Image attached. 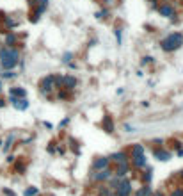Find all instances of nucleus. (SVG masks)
<instances>
[{
	"label": "nucleus",
	"instance_id": "1a4fd4ad",
	"mask_svg": "<svg viewBox=\"0 0 183 196\" xmlns=\"http://www.w3.org/2000/svg\"><path fill=\"white\" fill-rule=\"evenodd\" d=\"M126 173H128V164L126 162H119L117 164V169H116V177L117 178H123Z\"/></svg>",
	"mask_w": 183,
	"mask_h": 196
},
{
	"label": "nucleus",
	"instance_id": "f3484780",
	"mask_svg": "<svg viewBox=\"0 0 183 196\" xmlns=\"http://www.w3.org/2000/svg\"><path fill=\"white\" fill-rule=\"evenodd\" d=\"M14 41H16V36L14 34H7V38H6V43L11 46V45H14Z\"/></svg>",
	"mask_w": 183,
	"mask_h": 196
},
{
	"label": "nucleus",
	"instance_id": "5701e85b",
	"mask_svg": "<svg viewBox=\"0 0 183 196\" xmlns=\"http://www.w3.org/2000/svg\"><path fill=\"white\" fill-rule=\"evenodd\" d=\"M62 61H64V63H69V61H71V54H64Z\"/></svg>",
	"mask_w": 183,
	"mask_h": 196
},
{
	"label": "nucleus",
	"instance_id": "dca6fc26",
	"mask_svg": "<svg viewBox=\"0 0 183 196\" xmlns=\"http://www.w3.org/2000/svg\"><path fill=\"white\" fill-rule=\"evenodd\" d=\"M139 153H144V146H142V144H135V146L132 148V157L133 155H139Z\"/></svg>",
	"mask_w": 183,
	"mask_h": 196
},
{
	"label": "nucleus",
	"instance_id": "393cba45",
	"mask_svg": "<svg viewBox=\"0 0 183 196\" xmlns=\"http://www.w3.org/2000/svg\"><path fill=\"white\" fill-rule=\"evenodd\" d=\"M107 11H100V13H96V18H105Z\"/></svg>",
	"mask_w": 183,
	"mask_h": 196
},
{
	"label": "nucleus",
	"instance_id": "c756f323",
	"mask_svg": "<svg viewBox=\"0 0 183 196\" xmlns=\"http://www.w3.org/2000/svg\"><path fill=\"white\" fill-rule=\"evenodd\" d=\"M105 2H107V4H109V2H112V0H105Z\"/></svg>",
	"mask_w": 183,
	"mask_h": 196
},
{
	"label": "nucleus",
	"instance_id": "f03ea898",
	"mask_svg": "<svg viewBox=\"0 0 183 196\" xmlns=\"http://www.w3.org/2000/svg\"><path fill=\"white\" fill-rule=\"evenodd\" d=\"M181 43H183V36L180 32H174V34H169V36L162 41V48L172 52V50L180 48V46H181Z\"/></svg>",
	"mask_w": 183,
	"mask_h": 196
},
{
	"label": "nucleus",
	"instance_id": "f257e3e1",
	"mask_svg": "<svg viewBox=\"0 0 183 196\" xmlns=\"http://www.w3.org/2000/svg\"><path fill=\"white\" fill-rule=\"evenodd\" d=\"M18 57H20V52L13 46H4L0 50V63H2V68L6 70H13L18 64Z\"/></svg>",
	"mask_w": 183,
	"mask_h": 196
},
{
	"label": "nucleus",
	"instance_id": "c85d7f7f",
	"mask_svg": "<svg viewBox=\"0 0 183 196\" xmlns=\"http://www.w3.org/2000/svg\"><path fill=\"white\" fill-rule=\"evenodd\" d=\"M2 105H4V100H0V107H2Z\"/></svg>",
	"mask_w": 183,
	"mask_h": 196
},
{
	"label": "nucleus",
	"instance_id": "7ed1b4c3",
	"mask_svg": "<svg viewBox=\"0 0 183 196\" xmlns=\"http://www.w3.org/2000/svg\"><path fill=\"white\" fill-rule=\"evenodd\" d=\"M116 189H117V196H128L132 193V184L128 180H121Z\"/></svg>",
	"mask_w": 183,
	"mask_h": 196
},
{
	"label": "nucleus",
	"instance_id": "9b49d317",
	"mask_svg": "<svg viewBox=\"0 0 183 196\" xmlns=\"http://www.w3.org/2000/svg\"><path fill=\"white\" fill-rule=\"evenodd\" d=\"M153 155H155L156 159H160V161H169V159H171V153L164 152V150H155V152H153Z\"/></svg>",
	"mask_w": 183,
	"mask_h": 196
},
{
	"label": "nucleus",
	"instance_id": "6ab92c4d",
	"mask_svg": "<svg viewBox=\"0 0 183 196\" xmlns=\"http://www.w3.org/2000/svg\"><path fill=\"white\" fill-rule=\"evenodd\" d=\"M2 77H4V79H13V77H16V73H13L11 70H7V71L2 73Z\"/></svg>",
	"mask_w": 183,
	"mask_h": 196
},
{
	"label": "nucleus",
	"instance_id": "9d476101",
	"mask_svg": "<svg viewBox=\"0 0 183 196\" xmlns=\"http://www.w3.org/2000/svg\"><path fill=\"white\" fill-rule=\"evenodd\" d=\"M110 162V157H100L98 161H94V168L96 169H105Z\"/></svg>",
	"mask_w": 183,
	"mask_h": 196
},
{
	"label": "nucleus",
	"instance_id": "20e7f679",
	"mask_svg": "<svg viewBox=\"0 0 183 196\" xmlns=\"http://www.w3.org/2000/svg\"><path fill=\"white\" fill-rule=\"evenodd\" d=\"M53 75H48V77H44L43 80H41V91H43V95H48V91L50 89H53Z\"/></svg>",
	"mask_w": 183,
	"mask_h": 196
},
{
	"label": "nucleus",
	"instance_id": "a878e982",
	"mask_svg": "<svg viewBox=\"0 0 183 196\" xmlns=\"http://www.w3.org/2000/svg\"><path fill=\"white\" fill-rule=\"evenodd\" d=\"M4 193H6L7 196H14V193H13V191H9V189H6V191H4Z\"/></svg>",
	"mask_w": 183,
	"mask_h": 196
},
{
	"label": "nucleus",
	"instance_id": "ddd939ff",
	"mask_svg": "<svg viewBox=\"0 0 183 196\" xmlns=\"http://www.w3.org/2000/svg\"><path fill=\"white\" fill-rule=\"evenodd\" d=\"M126 157H128V155H126L125 152H117V153H114L110 159H114V161L119 164V162H126Z\"/></svg>",
	"mask_w": 183,
	"mask_h": 196
},
{
	"label": "nucleus",
	"instance_id": "a211bd4d",
	"mask_svg": "<svg viewBox=\"0 0 183 196\" xmlns=\"http://www.w3.org/2000/svg\"><path fill=\"white\" fill-rule=\"evenodd\" d=\"M34 194H38V187H30V189L25 191V196H34Z\"/></svg>",
	"mask_w": 183,
	"mask_h": 196
},
{
	"label": "nucleus",
	"instance_id": "cd10ccee",
	"mask_svg": "<svg viewBox=\"0 0 183 196\" xmlns=\"http://www.w3.org/2000/svg\"><path fill=\"white\" fill-rule=\"evenodd\" d=\"M151 196H164V194H162V193H153Z\"/></svg>",
	"mask_w": 183,
	"mask_h": 196
},
{
	"label": "nucleus",
	"instance_id": "0eeeda50",
	"mask_svg": "<svg viewBox=\"0 0 183 196\" xmlns=\"http://www.w3.org/2000/svg\"><path fill=\"white\" fill-rule=\"evenodd\" d=\"M158 13L165 18H172L174 16V7H172L171 4H164L162 7H158Z\"/></svg>",
	"mask_w": 183,
	"mask_h": 196
},
{
	"label": "nucleus",
	"instance_id": "7c9ffc66",
	"mask_svg": "<svg viewBox=\"0 0 183 196\" xmlns=\"http://www.w3.org/2000/svg\"><path fill=\"white\" fill-rule=\"evenodd\" d=\"M0 91H2V84H0Z\"/></svg>",
	"mask_w": 183,
	"mask_h": 196
},
{
	"label": "nucleus",
	"instance_id": "b1692460",
	"mask_svg": "<svg viewBox=\"0 0 183 196\" xmlns=\"http://www.w3.org/2000/svg\"><path fill=\"white\" fill-rule=\"evenodd\" d=\"M171 196H183V191H181V189H176V191H174V193H172Z\"/></svg>",
	"mask_w": 183,
	"mask_h": 196
},
{
	"label": "nucleus",
	"instance_id": "412c9836",
	"mask_svg": "<svg viewBox=\"0 0 183 196\" xmlns=\"http://www.w3.org/2000/svg\"><path fill=\"white\" fill-rule=\"evenodd\" d=\"M13 139H14V137H9V139H7V143H6V146H4V150H6V152H7V150H9V144H11V143H13Z\"/></svg>",
	"mask_w": 183,
	"mask_h": 196
},
{
	"label": "nucleus",
	"instance_id": "bb28decb",
	"mask_svg": "<svg viewBox=\"0 0 183 196\" xmlns=\"http://www.w3.org/2000/svg\"><path fill=\"white\" fill-rule=\"evenodd\" d=\"M39 0H28V4H30V6H34V4H38Z\"/></svg>",
	"mask_w": 183,
	"mask_h": 196
},
{
	"label": "nucleus",
	"instance_id": "4468645a",
	"mask_svg": "<svg viewBox=\"0 0 183 196\" xmlns=\"http://www.w3.org/2000/svg\"><path fill=\"white\" fill-rule=\"evenodd\" d=\"M151 194H153V191H151L150 185H144L142 189H139L137 193H135V196H151Z\"/></svg>",
	"mask_w": 183,
	"mask_h": 196
},
{
	"label": "nucleus",
	"instance_id": "6e6552de",
	"mask_svg": "<svg viewBox=\"0 0 183 196\" xmlns=\"http://www.w3.org/2000/svg\"><path fill=\"white\" fill-rule=\"evenodd\" d=\"M132 161H133V166H135V168H146V157H144V153L133 155Z\"/></svg>",
	"mask_w": 183,
	"mask_h": 196
},
{
	"label": "nucleus",
	"instance_id": "aec40b11",
	"mask_svg": "<svg viewBox=\"0 0 183 196\" xmlns=\"http://www.w3.org/2000/svg\"><path fill=\"white\" fill-rule=\"evenodd\" d=\"M100 196H112V193L109 189H100Z\"/></svg>",
	"mask_w": 183,
	"mask_h": 196
},
{
	"label": "nucleus",
	"instance_id": "2eb2a0df",
	"mask_svg": "<svg viewBox=\"0 0 183 196\" xmlns=\"http://www.w3.org/2000/svg\"><path fill=\"white\" fill-rule=\"evenodd\" d=\"M11 96L25 98V89H22V87H14V89H11Z\"/></svg>",
	"mask_w": 183,
	"mask_h": 196
},
{
	"label": "nucleus",
	"instance_id": "423d86ee",
	"mask_svg": "<svg viewBox=\"0 0 183 196\" xmlns=\"http://www.w3.org/2000/svg\"><path fill=\"white\" fill-rule=\"evenodd\" d=\"M11 104L16 107L18 111H25L28 107V102L25 98H16V96H11Z\"/></svg>",
	"mask_w": 183,
	"mask_h": 196
},
{
	"label": "nucleus",
	"instance_id": "f8f14e48",
	"mask_svg": "<svg viewBox=\"0 0 183 196\" xmlns=\"http://www.w3.org/2000/svg\"><path fill=\"white\" fill-rule=\"evenodd\" d=\"M64 86L69 87V89H73V87L77 86V79L71 77V75H66V77H64Z\"/></svg>",
	"mask_w": 183,
	"mask_h": 196
},
{
	"label": "nucleus",
	"instance_id": "39448f33",
	"mask_svg": "<svg viewBox=\"0 0 183 196\" xmlns=\"http://www.w3.org/2000/svg\"><path fill=\"white\" fill-rule=\"evenodd\" d=\"M112 177V171L110 169H100L98 173H94L93 175V180H96V182H103V180H109Z\"/></svg>",
	"mask_w": 183,
	"mask_h": 196
},
{
	"label": "nucleus",
	"instance_id": "4be33fe9",
	"mask_svg": "<svg viewBox=\"0 0 183 196\" xmlns=\"http://www.w3.org/2000/svg\"><path fill=\"white\" fill-rule=\"evenodd\" d=\"M144 180H146V182H150V180H151V169H148V171H146V175H144Z\"/></svg>",
	"mask_w": 183,
	"mask_h": 196
}]
</instances>
